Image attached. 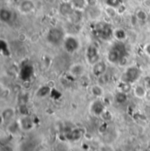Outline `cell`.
I'll list each match as a JSON object with an SVG mask.
<instances>
[{
	"label": "cell",
	"instance_id": "6da1fadb",
	"mask_svg": "<svg viewBox=\"0 0 150 151\" xmlns=\"http://www.w3.org/2000/svg\"><path fill=\"white\" fill-rule=\"evenodd\" d=\"M126 48L123 42L118 41L111 47L108 55H107V61L113 64L119 63L123 59L126 58Z\"/></svg>",
	"mask_w": 150,
	"mask_h": 151
},
{
	"label": "cell",
	"instance_id": "7a4b0ae2",
	"mask_svg": "<svg viewBox=\"0 0 150 151\" xmlns=\"http://www.w3.org/2000/svg\"><path fill=\"white\" fill-rule=\"evenodd\" d=\"M64 39H65L64 32L60 27L51 28L47 35V41L54 46H58L60 44H62Z\"/></svg>",
	"mask_w": 150,
	"mask_h": 151
},
{
	"label": "cell",
	"instance_id": "3957f363",
	"mask_svg": "<svg viewBox=\"0 0 150 151\" xmlns=\"http://www.w3.org/2000/svg\"><path fill=\"white\" fill-rule=\"evenodd\" d=\"M85 58L86 61L89 64L93 65L96 63H98L100 60V55H99V50L97 45L95 44H90L86 49L85 52Z\"/></svg>",
	"mask_w": 150,
	"mask_h": 151
},
{
	"label": "cell",
	"instance_id": "277c9868",
	"mask_svg": "<svg viewBox=\"0 0 150 151\" xmlns=\"http://www.w3.org/2000/svg\"><path fill=\"white\" fill-rule=\"evenodd\" d=\"M62 46L66 52H68L70 54H73L79 49L80 42L76 37L70 35V36L65 37L63 43H62Z\"/></svg>",
	"mask_w": 150,
	"mask_h": 151
},
{
	"label": "cell",
	"instance_id": "5b68a950",
	"mask_svg": "<svg viewBox=\"0 0 150 151\" xmlns=\"http://www.w3.org/2000/svg\"><path fill=\"white\" fill-rule=\"evenodd\" d=\"M141 70L139 68H137L136 66H131L128 67L125 73H124V82L128 83H133L134 82H136L139 77L141 76Z\"/></svg>",
	"mask_w": 150,
	"mask_h": 151
},
{
	"label": "cell",
	"instance_id": "8992f818",
	"mask_svg": "<svg viewBox=\"0 0 150 151\" xmlns=\"http://www.w3.org/2000/svg\"><path fill=\"white\" fill-rule=\"evenodd\" d=\"M98 35L103 40H110L113 37V29L111 26L107 25L106 23H100L97 26L96 28Z\"/></svg>",
	"mask_w": 150,
	"mask_h": 151
},
{
	"label": "cell",
	"instance_id": "52a82bcc",
	"mask_svg": "<svg viewBox=\"0 0 150 151\" xmlns=\"http://www.w3.org/2000/svg\"><path fill=\"white\" fill-rule=\"evenodd\" d=\"M18 9L21 14H28L34 11L35 4L33 0H22L18 6Z\"/></svg>",
	"mask_w": 150,
	"mask_h": 151
},
{
	"label": "cell",
	"instance_id": "ba28073f",
	"mask_svg": "<svg viewBox=\"0 0 150 151\" xmlns=\"http://www.w3.org/2000/svg\"><path fill=\"white\" fill-rule=\"evenodd\" d=\"M106 63L104 61L99 60L98 63L92 65V74L95 76H101L106 73Z\"/></svg>",
	"mask_w": 150,
	"mask_h": 151
},
{
	"label": "cell",
	"instance_id": "9c48e42d",
	"mask_svg": "<svg viewBox=\"0 0 150 151\" xmlns=\"http://www.w3.org/2000/svg\"><path fill=\"white\" fill-rule=\"evenodd\" d=\"M69 72L73 77H80L85 73V67L82 63H75L70 67Z\"/></svg>",
	"mask_w": 150,
	"mask_h": 151
},
{
	"label": "cell",
	"instance_id": "30bf717a",
	"mask_svg": "<svg viewBox=\"0 0 150 151\" xmlns=\"http://www.w3.org/2000/svg\"><path fill=\"white\" fill-rule=\"evenodd\" d=\"M74 8L71 4L70 2H65L63 1V3L60 5V8H59V11L61 12L62 15L63 16H66V17H70L72 12H74Z\"/></svg>",
	"mask_w": 150,
	"mask_h": 151
},
{
	"label": "cell",
	"instance_id": "8fae6325",
	"mask_svg": "<svg viewBox=\"0 0 150 151\" xmlns=\"http://www.w3.org/2000/svg\"><path fill=\"white\" fill-rule=\"evenodd\" d=\"M105 108L106 107H105L104 104L99 100H95L94 102H92V104L90 106V110L95 115H102L106 112Z\"/></svg>",
	"mask_w": 150,
	"mask_h": 151
},
{
	"label": "cell",
	"instance_id": "7c38bea8",
	"mask_svg": "<svg viewBox=\"0 0 150 151\" xmlns=\"http://www.w3.org/2000/svg\"><path fill=\"white\" fill-rule=\"evenodd\" d=\"M12 19V12L7 8H2L0 11V19L2 22L8 23Z\"/></svg>",
	"mask_w": 150,
	"mask_h": 151
},
{
	"label": "cell",
	"instance_id": "4fadbf2b",
	"mask_svg": "<svg viewBox=\"0 0 150 151\" xmlns=\"http://www.w3.org/2000/svg\"><path fill=\"white\" fill-rule=\"evenodd\" d=\"M113 37L118 41L124 42L127 38V34L123 28H116L113 30Z\"/></svg>",
	"mask_w": 150,
	"mask_h": 151
},
{
	"label": "cell",
	"instance_id": "5bb4252c",
	"mask_svg": "<svg viewBox=\"0 0 150 151\" xmlns=\"http://www.w3.org/2000/svg\"><path fill=\"white\" fill-rule=\"evenodd\" d=\"M70 3L73 8L76 11L83 12L86 9V7H88L87 0H71Z\"/></svg>",
	"mask_w": 150,
	"mask_h": 151
},
{
	"label": "cell",
	"instance_id": "9a60e30c",
	"mask_svg": "<svg viewBox=\"0 0 150 151\" xmlns=\"http://www.w3.org/2000/svg\"><path fill=\"white\" fill-rule=\"evenodd\" d=\"M133 94L138 99H144V98H146L147 89L143 85L138 84V85L134 86V88H133Z\"/></svg>",
	"mask_w": 150,
	"mask_h": 151
},
{
	"label": "cell",
	"instance_id": "2e32d148",
	"mask_svg": "<svg viewBox=\"0 0 150 151\" xmlns=\"http://www.w3.org/2000/svg\"><path fill=\"white\" fill-rule=\"evenodd\" d=\"M101 14V11L98 8V6H92V7H89L88 10V16L91 19H98Z\"/></svg>",
	"mask_w": 150,
	"mask_h": 151
},
{
	"label": "cell",
	"instance_id": "e0dca14e",
	"mask_svg": "<svg viewBox=\"0 0 150 151\" xmlns=\"http://www.w3.org/2000/svg\"><path fill=\"white\" fill-rule=\"evenodd\" d=\"M90 92L91 94L96 97V98H100L104 95V89L99 85V84H95L92 85L90 88Z\"/></svg>",
	"mask_w": 150,
	"mask_h": 151
},
{
	"label": "cell",
	"instance_id": "ac0fdd59",
	"mask_svg": "<svg viewBox=\"0 0 150 151\" xmlns=\"http://www.w3.org/2000/svg\"><path fill=\"white\" fill-rule=\"evenodd\" d=\"M13 115H14V110L11 107H7L2 112V119L3 121H9L10 119H11Z\"/></svg>",
	"mask_w": 150,
	"mask_h": 151
},
{
	"label": "cell",
	"instance_id": "d6986e66",
	"mask_svg": "<svg viewBox=\"0 0 150 151\" xmlns=\"http://www.w3.org/2000/svg\"><path fill=\"white\" fill-rule=\"evenodd\" d=\"M135 17L136 19H138V21H142V22H145V21H148V18H149V14L142 9H140L136 12L135 13Z\"/></svg>",
	"mask_w": 150,
	"mask_h": 151
},
{
	"label": "cell",
	"instance_id": "ffe728a7",
	"mask_svg": "<svg viewBox=\"0 0 150 151\" xmlns=\"http://www.w3.org/2000/svg\"><path fill=\"white\" fill-rule=\"evenodd\" d=\"M105 12L106 14L107 17L113 19L115 18L116 15L118 14V11H117V8H114L112 6H109V5H106V7L105 8Z\"/></svg>",
	"mask_w": 150,
	"mask_h": 151
},
{
	"label": "cell",
	"instance_id": "44dd1931",
	"mask_svg": "<svg viewBox=\"0 0 150 151\" xmlns=\"http://www.w3.org/2000/svg\"><path fill=\"white\" fill-rule=\"evenodd\" d=\"M115 99H116V101L119 104H123L126 101L127 99V96H126V93L124 92V91H118V92L116 94L115 96Z\"/></svg>",
	"mask_w": 150,
	"mask_h": 151
},
{
	"label": "cell",
	"instance_id": "7402d4cb",
	"mask_svg": "<svg viewBox=\"0 0 150 151\" xmlns=\"http://www.w3.org/2000/svg\"><path fill=\"white\" fill-rule=\"evenodd\" d=\"M27 66L28 65H27V66H25L22 70H21V73H20V75L22 76V78L23 79H28L31 76H32V73H33V70H32V68L27 71Z\"/></svg>",
	"mask_w": 150,
	"mask_h": 151
},
{
	"label": "cell",
	"instance_id": "603a6c76",
	"mask_svg": "<svg viewBox=\"0 0 150 151\" xmlns=\"http://www.w3.org/2000/svg\"><path fill=\"white\" fill-rule=\"evenodd\" d=\"M106 5L112 6L114 8H118L122 4V2L121 0H106Z\"/></svg>",
	"mask_w": 150,
	"mask_h": 151
},
{
	"label": "cell",
	"instance_id": "cb8c5ba5",
	"mask_svg": "<svg viewBox=\"0 0 150 151\" xmlns=\"http://www.w3.org/2000/svg\"><path fill=\"white\" fill-rule=\"evenodd\" d=\"M143 51H144V53H145L146 55H148V56H149L150 57V42L149 43H147V44L144 46Z\"/></svg>",
	"mask_w": 150,
	"mask_h": 151
},
{
	"label": "cell",
	"instance_id": "d4e9b609",
	"mask_svg": "<svg viewBox=\"0 0 150 151\" xmlns=\"http://www.w3.org/2000/svg\"><path fill=\"white\" fill-rule=\"evenodd\" d=\"M87 4H88V7L97 6L98 5V0H87Z\"/></svg>",
	"mask_w": 150,
	"mask_h": 151
},
{
	"label": "cell",
	"instance_id": "484cf974",
	"mask_svg": "<svg viewBox=\"0 0 150 151\" xmlns=\"http://www.w3.org/2000/svg\"><path fill=\"white\" fill-rule=\"evenodd\" d=\"M146 99L150 100V88L147 89V94H146Z\"/></svg>",
	"mask_w": 150,
	"mask_h": 151
},
{
	"label": "cell",
	"instance_id": "4316f807",
	"mask_svg": "<svg viewBox=\"0 0 150 151\" xmlns=\"http://www.w3.org/2000/svg\"><path fill=\"white\" fill-rule=\"evenodd\" d=\"M98 151H99V150H98Z\"/></svg>",
	"mask_w": 150,
	"mask_h": 151
}]
</instances>
